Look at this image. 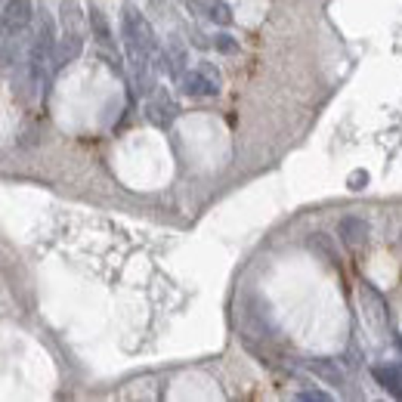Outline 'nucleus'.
I'll use <instances>...</instances> for the list:
<instances>
[{
  "mask_svg": "<svg viewBox=\"0 0 402 402\" xmlns=\"http://www.w3.org/2000/svg\"><path fill=\"white\" fill-rule=\"evenodd\" d=\"M121 31H124V44H136L146 53H158V38L149 25V19L142 13H136L133 6H124V19H121Z\"/></svg>",
  "mask_w": 402,
  "mask_h": 402,
  "instance_id": "obj_1",
  "label": "nucleus"
},
{
  "mask_svg": "<svg viewBox=\"0 0 402 402\" xmlns=\"http://www.w3.org/2000/svg\"><path fill=\"white\" fill-rule=\"evenodd\" d=\"M179 87H183V93H189V96H217L220 93V81H214L207 71H183L179 75Z\"/></svg>",
  "mask_w": 402,
  "mask_h": 402,
  "instance_id": "obj_2",
  "label": "nucleus"
},
{
  "mask_svg": "<svg viewBox=\"0 0 402 402\" xmlns=\"http://www.w3.org/2000/svg\"><path fill=\"white\" fill-rule=\"evenodd\" d=\"M31 16H34L31 0H6V6H3V28H6V34H19L28 22H31Z\"/></svg>",
  "mask_w": 402,
  "mask_h": 402,
  "instance_id": "obj_3",
  "label": "nucleus"
},
{
  "mask_svg": "<svg viewBox=\"0 0 402 402\" xmlns=\"http://www.w3.org/2000/svg\"><path fill=\"white\" fill-rule=\"evenodd\" d=\"M359 304L368 310L371 325H375V328H387V306H384V300H380L378 294L368 288V285H362V291H359Z\"/></svg>",
  "mask_w": 402,
  "mask_h": 402,
  "instance_id": "obj_4",
  "label": "nucleus"
},
{
  "mask_svg": "<svg viewBox=\"0 0 402 402\" xmlns=\"http://www.w3.org/2000/svg\"><path fill=\"white\" fill-rule=\"evenodd\" d=\"M341 239L347 241L350 248L365 245V239H368V223H365L362 217H343L341 220Z\"/></svg>",
  "mask_w": 402,
  "mask_h": 402,
  "instance_id": "obj_5",
  "label": "nucleus"
},
{
  "mask_svg": "<svg viewBox=\"0 0 402 402\" xmlns=\"http://www.w3.org/2000/svg\"><path fill=\"white\" fill-rule=\"evenodd\" d=\"M87 22H90V34L99 40L103 47H114V34L109 28V19L103 16V10L99 6H90L87 10Z\"/></svg>",
  "mask_w": 402,
  "mask_h": 402,
  "instance_id": "obj_6",
  "label": "nucleus"
},
{
  "mask_svg": "<svg viewBox=\"0 0 402 402\" xmlns=\"http://www.w3.org/2000/svg\"><path fill=\"white\" fill-rule=\"evenodd\" d=\"M371 375L378 378V384L384 387V390H390V396L402 399V378H399L396 365H375V368H371Z\"/></svg>",
  "mask_w": 402,
  "mask_h": 402,
  "instance_id": "obj_7",
  "label": "nucleus"
},
{
  "mask_svg": "<svg viewBox=\"0 0 402 402\" xmlns=\"http://www.w3.org/2000/svg\"><path fill=\"white\" fill-rule=\"evenodd\" d=\"M310 371L319 378H325L328 384H343V371L337 368V362H332V359H310Z\"/></svg>",
  "mask_w": 402,
  "mask_h": 402,
  "instance_id": "obj_8",
  "label": "nucleus"
},
{
  "mask_svg": "<svg viewBox=\"0 0 402 402\" xmlns=\"http://www.w3.org/2000/svg\"><path fill=\"white\" fill-rule=\"evenodd\" d=\"M207 19L217 25H229L232 22V10H229L223 0H211V3H207Z\"/></svg>",
  "mask_w": 402,
  "mask_h": 402,
  "instance_id": "obj_9",
  "label": "nucleus"
},
{
  "mask_svg": "<svg viewBox=\"0 0 402 402\" xmlns=\"http://www.w3.org/2000/svg\"><path fill=\"white\" fill-rule=\"evenodd\" d=\"M214 47L223 50V53H239V44H235V38H229V34H217V38H214Z\"/></svg>",
  "mask_w": 402,
  "mask_h": 402,
  "instance_id": "obj_10",
  "label": "nucleus"
},
{
  "mask_svg": "<svg viewBox=\"0 0 402 402\" xmlns=\"http://www.w3.org/2000/svg\"><path fill=\"white\" fill-rule=\"evenodd\" d=\"M297 396L304 399V402H332V396H328V393H322V390H300Z\"/></svg>",
  "mask_w": 402,
  "mask_h": 402,
  "instance_id": "obj_11",
  "label": "nucleus"
},
{
  "mask_svg": "<svg viewBox=\"0 0 402 402\" xmlns=\"http://www.w3.org/2000/svg\"><path fill=\"white\" fill-rule=\"evenodd\" d=\"M368 183V174L365 170H356V174H350V189H359V186Z\"/></svg>",
  "mask_w": 402,
  "mask_h": 402,
  "instance_id": "obj_12",
  "label": "nucleus"
}]
</instances>
